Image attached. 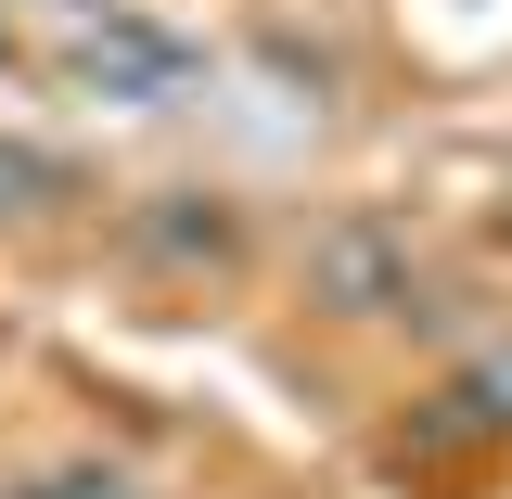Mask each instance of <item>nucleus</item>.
<instances>
[{
	"instance_id": "f03ea898",
	"label": "nucleus",
	"mask_w": 512,
	"mask_h": 499,
	"mask_svg": "<svg viewBox=\"0 0 512 499\" xmlns=\"http://www.w3.org/2000/svg\"><path fill=\"white\" fill-rule=\"evenodd\" d=\"M308 295L333 320H397L410 295H423V256H410L397 218H333V231L308 244Z\"/></svg>"
},
{
	"instance_id": "20e7f679",
	"label": "nucleus",
	"mask_w": 512,
	"mask_h": 499,
	"mask_svg": "<svg viewBox=\"0 0 512 499\" xmlns=\"http://www.w3.org/2000/svg\"><path fill=\"white\" fill-rule=\"evenodd\" d=\"M64 205H77V167L39 141H0V218H64Z\"/></svg>"
},
{
	"instance_id": "7ed1b4c3",
	"label": "nucleus",
	"mask_w": 512,
	"mask_h": 499,
	"mask_svg": "<svg viewBox=\"0 0 512 499\" xmlns=\"http://www.w3.org/2000/svg\"><path fill=\"white\" fill-rule=\"evenodd\" d=\"M128 256L167 269V282H231V269H244V218H231L218 192H154V205L128 218Z\"/></svg>"
},
{
	"instance_id": "f257e3e1",
	"label": "nucleus",
	"mask_w": 512,
	"mask_h": 499,
	"mask_svg": "<svg viewBox=\"0 0 512 499\" xmlns=\"http://www.w3.org/2000/svg\"><path fill=\"white\" fill-rule=\"evenodd\" d=\"M52 26H64V64L103 90V103H192L205 90V52H192L180 26H154L141 0H52Z\"/></svg>"
},
{
	"instance_id": "39448f33",
	"label": "nucleus",
	"mask_w": 512,
	"mask_h": 499,
	"mask_svg": "<svg viewBox=\"0 0 512 499\" xmlns=\"http://www.w3.org/2000/svg\"><path fill=\"white\" fill-rule=\"evenodd\" d=\"M39 499H128V487H116V474H103V487H90V474H52Z\"/></svg>"
}]
</instances>
